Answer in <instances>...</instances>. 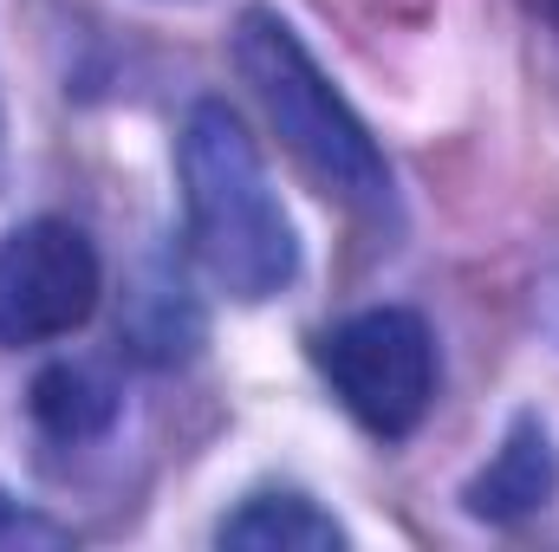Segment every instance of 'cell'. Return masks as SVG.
<instances>
[{"label": "cell", "instance_id": "cell-2", "mask_svg": "<svg viewBox=\"0 0 559 552\" xmlns=\"http://www.w3.org/2000/svg\"><path fill=\"white\" fill-rule=\"evenodd\" d=\"M235 65L254 85L261 111L274 118L280 143L312 169V182L365 215H391L397 189H391V163L378 137L365 131V118L345 105V92L319 72V59L306 52V39L280 20L274 7H248L235 20Z\"/></svg>", "mask_w": 559, "mask_h": 552}, {"label": "cell", "instance_id": "cell-6", "mask_svg": "<svg viewBox=\"0 0 559 552\" xmlns=\"http://www.w3.org/2000/svg\"><path fill=\"white\" fill-rule=\"evenodd\" d=\"M222 547L241 552H338L352 533L312 501V494H293V488H267V494H248L222 527H215Z\"/></svg>", "mask_w": 559, "mask_h": 552}, {"label": "cell", "instance_id": "cell-7", "mask_svg": "<svg viewBox=\"0 0 559 552\" xmlns=\"http://www.w3.org/2000/svg\"><path fill=\"white\" fill-rule=\"evenodd\" d=\"M26 410L52 442H98V435H111L124 397L98 364H46L26 391Z\"/></svg>", "mask_w": 559, "mask_h": 552}, {"label": "cell", "instance_id": "cell-3", "mask_svg": "<svg viewBox=\"0 0 559 552\" xmlns=\"http://www.w3.org/2000/svg\"><path fill=\"white\" fill-rule=\"evenodd\" d=\"M312 358H319L332 397L378 442L417 435L429 404H436V384H442L436 332L411 305H371V312L338 319L332 332H319Z\"/></svg>", "mask_w": 559, "mask_h": 552}, {"label": "cell", "instance_id": "cell-4", "mask_svg": "<svg viewBox=\"0 0 559 552\" xmlns=\"http://www.w3.org/2000/svg\"><path fill=\"white\" fill-rule=\"evenodd\" d=\"M105 299V261L85 228L33 215L0 235V345H52L79 332Z\"/></svg>", "mask_w": 559, "mask_h": 552}, {"label": "cell", "instance_id": "cell-8", "mask_svg": "<svg viewBox=\"0 0 559 552\" xmlns=\"http://www.w3.org/2000/svg\"><path fill=\"white\" fill-rule=\"evenodd\" d=\"M66 540H72L66 527H52L46 514L20 507V501L0 488V547H66Z\"/></svg>", "mask_w": 559, "mask_h": 552}, {"label": "cell", "instance_id": "cell-1", "mask_svg": "<svg viewBox=\"0 0 559 552\" xmlns=\"http://www.w3.org/2000/svg\"><path fill=\"white\" fill-rule=\"evenodd\" d=\"M176 169H182V215L202 274L241 305L280 299L299 279V235L293 215L280 208L254 137L222 98H202L189 111Z\"/></svg>", "mask_w": 559, "mask_h": 552}, {"label": "cell", "instance_id": "cell-5", "mask_svg": "<svg viewBox=\"0 0 559 552\" xmlns=\"http://www.w3.org/2000/svg\"><path fill=\"white\" fill-rule=\"evenodd\" d=\"M554 494H559V448H554V429H547L534 410L508 422L495 461L462 488L468 514L488 520V527H514V520L540 514Z\"/></svg>", "mask_w": 559, "mask_h": 552}, {"label": "cell", "instance_id": "cell-9", "mask_svg": "<svg viewBox=\"0 0 559 552\" xmlns=\"http://www.w3.org/2000/svg\"><path fill=\"white\" fill-rule=\"evenodd\" d=\"M0 149H7V111H0Z\"/></svg>", "mask_w": 559, "mask_h": 552}]
</instances>
